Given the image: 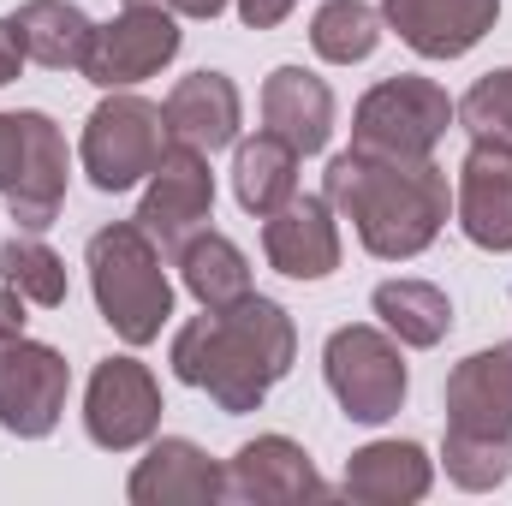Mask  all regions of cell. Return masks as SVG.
Segmentation results:
<instances>
[{
  "label": "cell",
  "mask_w": 512,
  "mask_h": 506,
  "mask_svg": "<svg viewBox=\"0 0 512 506\" xmlns=\"http://www.w3.org/2000/svg\"><path fill=\"white\" fill-rule=\"evenodd\" d=\"M322 197L334 203L340 221H352L358 245L376 262L423 256L441 239L453 209V191L435 155L405 161V155H370V149H340L322 173Z\"/></svg>",
  "instance_id": "obj_1"
},
{
  "label": "cell",
  "mask_w": 512,
  "mask_h": 506,
  "mask_svg": "<svg viewBox=\"0 0 512 506\" xmlns=\"http://www.w3.org/2000/svg\"><path fill=\"white\" fill-rule=\"evenodd\" d=\"M292 358H298V328L262 292H245L227 310L191 316L173 334V352H167L173 376L185 387H197V393H209L227 417L256 411L268 399V387L292 370Z\"/></svg>",
  "instance_id": "obj_2"
},
{
  "label": "cell",
  "mask_w": 512,
  "mask_h": 506,
  "mask_svg": "<svg viewBox=\"0 0 512 506\" xmlns=\"http://www.w3.org/2000/svg\"><path fill=\"white\" fill-rule=\"evenodd\" d=\"M90 292L102 322L126 340V346H149L161 340L167 316H173V280H167V256L161 245L137 227V221H114L102 233H90Z\"/></svg>",
  "instance_id": "obj_3"
},
{
  "label": "cell",
  "mask_w": 512,
  "mask_h": 506,
  "mask_svg": "<svg viewBox=\"0 0 512 506\" xmlns=\"http://www.w3.org/2000/svg\"><path fill=\"white\" fill-rule=\"evenodd\" d=\"M453 120H459V102H453L435 78L399 72V78H382V84L352 108V149L423 161V155H435V143L447 137Z\"/></svg>",
  "instance_id": "obj_4"
},
{
  "label": "cell",
  "mask_w": 512,
  "mask_h": 506,
  "mask_svg": "<svg viewBox=\"0 0 512 506\" xmlns=\"http://www.w3.org/2000/svg\"><path fill=\"white\" fill-rule=\"evenodd\" d=\"M322 376H328V393L340 399V411L364 429H376L387 417H399L405 405V352L387 328H370V322H352V328H334L328 346H322Z\"/></svg>",
  "instance_id": "obj_5"
},
{
  "label": "cell",
  "mask_w": 512,
  "mask_h": 506,
  "mask_svg": "<svg viewBox=\"0 0 512 506\" xmlns=\"http://www.w3.org/2000/svg\"><path fill=\"white\" fill-rule=\"evenodd\" d=\"M161 149H167V114H161L155 102L131 96V90H108V102L84 120L78 161H84V173H90L96 191L120 197L137 179L155 173Z\"/></svg>",
  "instance_id": "obj_6"
},
{
  "label": "cell",
  "mask_w": 512,
  "mask_h": 506,
  "mask_svg": "<svg viewBox=\"0 0 512 506\" xmlns=\"http://www.w3.org/2000/svg\"><path fill=\"white\" fill-rule=\"evenodd\" d=\"M209 209H215V173H209V155L191 149V143H173V137H167V149H161V161H155V173H149V191H143V203H137L131 221L161 245L167 262H173L191 233L209 227Z\"/></svg>",
  "instance_id": "obj_7"
},
{
  "label": "cell",
  "mask_w": 512,
  "mask_h": 506,
  "mask_svg": "<svg viewBox=\"0 0 512 506\" xmlns=\"http://www.w3.org/2000/svg\"><path fill=\"white\" fill-rule=\"evenodd\" d=\"M161 429V381L137 358H102L84 387V435L102 453H137Z\"/></svg>",
  "instance_id": "obj_8"
},
{
  "label": "cell",
  "mask_w": 512,
  "mask_h": 506,
  "mask_svg": "<svg viewBox=\"0 0 512 506\" xmlns=\"http://www.w3.org/2000/svg\"><path fill=\"white\" fill-rule=\"evenodd\" d=\"M66 387H72V364L24 334L0 340V429L18 441H42L60 429L66 411Z\"/></svg>",
  "instance_id": "obj_9"
},
{
  "label": "cell",
  "mask_w": 512,
  "mask_h": 506,
  "mask_svg": "<svg viewBox=\"0 0 512 506\" xmlns=\"http://www.w3.org/2000/svg\"><path fill=\"white\" fill-rule=\"evenodd\" d=\"M179 42H185L179 12H167V6H126L114 24H96L84 78L96 90H131V84L155 78L179 54Z\"/></svg>",
  "instance_id": "obj_10"
},
{
  "label": "cell",
  "mask_w": 512,
  "mask_h": 506,
  "mask_svg": "<svg viewBox=\"0 0 512 506\" xmlns=\"http://www.w3.org/2000/svg\"><path fill=\"white\" fill-rule=\"evenodd\" d=\"M459 233L477 251H512V143L507 137H471L459 161V191H453Z\"/></svg>",
  "instance_id": "obj_11"
},
{
  "label": "cell",
  "mask_w": 512,
  "mask_h": 506,
  "mask_svg": "<svg viewBox=\"0 0 512 506\" xmlns=\"http://www.w3.org/2000/svg\"><path fill=\"white\" fill-rule=\"evenodd\" d=\"M501 18V0H382V24L423 60L471 54Z\"/></svg>",
  "instance_id": "obj_12"
},
{
  "label": "cell",
  "mask_w": 512,
  "mask_h": 506,
  "mask_svg": "<svg viewBox=\"0 0 512 506\" xmlns=\"http://www.w3.org/2000/svg\"><path fill=\"white\" fill-rule=\"evenodd\" d=\"M24 155H18V179L6 191V209L18 221V233H42L54 227L60 203H66V179H72V155H66V137L60 126L42 114V108H24Z\"/></svg>",
  "instance_id": "obj_13"
},
{
  "label": "cell",
  "mask_w": 512,
  "mask_h": 506,
  "mask_svg": "<svg viewBox=\"0 0 512 506\" xmlns=\"http://www.w3.org/2000/svg\"><path fill=\"white\" fill-rule=\"evenodd\" d=\"M262 256L286 280H328L340 268V221L328 197H292L262 215Z\"/></svg>",
  "instance_id": "obj_14"
},
{
  "label": "cell",
  "mask_w": 512,
  "mask_h": 506,
  "mask_svg": "<svg viewBox=\"0 0 512 506\" xmlns=\"http://www.w3.org/2000/svg\"><path fill=\"white\" fill-rule=\"evenodd\" d=\"M126 495H131V506H203V501L215 506V501H227V465H215L185 435H161L137 459Z\"/></svg>",
  "instance_id": "obj_15"
},
{
  "label": "cell",
  "mask_w": 512,
  "mask_h": 506,
  "mask_svg": "<svg viewBox=\"0 0 512 506\" xmlns=\"http://www.w3.org/2000/svg\"><path fill=\"white\" fill-rule=\"evenodd\" d=\"M322 477L310 453L292 435H256L227 459V501L245 506H280V501H322Z\"/></svg>",
  "instance_id": "obj_16"
},
{
  "label": "cell",
  "mask_w": 512,
  "mask_h": 506,
  "mask_svg": "<svg viewBox=\"0 0 512 506\" xmlns=\"http://www.w3.org/2000/svg\"><path fill=\"white\" fill-rule=\"evenodd\" d=\"M167 114V137L173 143H191L203 155L239 143V126H245V96L227 72H191L173 84V96L161 102Z\"/></svg>",
  "instance_id": "obj_17"
},
{
  "label": "cell",
  "mask_w": 512,
  "mask_h": 506,
  "mask_svg": "<svg viewBox=\"0 0 512 506\" xmlns=\"http://www.w3.org/2000/svg\"><path fill=\"white\" fill-rule=\"evenodd\" d=\"M262 126L298 155H322L334 137V90L304 66H274L262 84Z\"/></svg>",
  "instance_id": "obj_18"
},
{
  "label": "cell",
  "mask_w": 512,
  "mask_h": 506,
  "mask_svg": "<svg viewBox=\"0 0 512 506\" xmlns=\"http://www.w3.org/2000/svg\"><path fill=\"white\" fill-rule=\"evenodd\" d=\"M340 489L364 506H411L435 489V459L417 441H370L346 459Z\"/></svg>",
  "instance_id": "obj_19"
},
{
  "label": "cell",
  "mask_w": 512,
  "mask_h": 506,
  "mask_svg": "<svg viewBox=\"0 0 512 506\" xmlns=\"http://www.w3.org/2000/svg\"><path fill=\"white\" fill-rule=\"evenodd\" d=\"M447 423L453 429H483L512 435V346L471 352L447 376Z\"/></svg>",
  "instance_id": "obj_20"
},
{
  "label": "cell",
  "mask_w": 512,
  "mask_h": 506,
  "mask_svg": "<svg viewBox=\"0 0 512 506\" xmlns=\"http://www.w3.org/2000/svg\"><path fill=\"white\" fill-rule=\"evenodd\" d=\"M12 24H18L24 60H36L48 72H84L90 42H96V24H90L84 6H72V0H24L12 12Z\"/></svg>",
  "instance_id": "obj_21"
},
{
  "label": "cell",
  "mask_w": 512,
  "mask_h": 506,
  "mask_svg": "<svg viewBox=\"0 0 512 506\" xmlns=\"http://www.w3.org/2000/svg\"><path fill=\"white\" fill-rule=\"evenodd\" d=\"M173 268L185 274V292L203 310H227V304H239L251 292V262H245V251L227 233H215V227L191 233L179 245V256H173Z\"/></svg>",
  "instance_id": "obj_22"
},
{
  "label": "cell",
  "mask_w": 512,
  "mask_h": 506,
  "mask_svg": "<svg viewBox=\"0 0 512 506\" xmlns=\"http://www.w3.org/2000/svg\"><path fill=\"white\" fill-rule=\"evenodd\" d=\"M298 149L286 143V137H274V131H256L251 143H239V155H233V191H239V209L245 215H274L280 203H292L298 197Z\"/></svg>",
  "instance_id": "obj_23"
},
{
  "label": "cell",
  "mask_w": 512,
  "mask_h": 506,
  "mask_svg": "<svg viewBox=\"0 0 512 506\" xmlns=\"http://www.w3.org/2000/svg\"><path fill=\"white\" fill-rule=\"evenodd\" d=\"M370 310L382 316L387 334H393L399 346H411V352L441 346L447 328H453V304H447V292H441L435 280H382V286L370 292Z\"/></svg>",
  "instance_id": "obj_24"
},
{
  "label": "cell",
  "mask_w": 512,
  "mask_h": 506,
  "mask_svg": "<svg viewBox=\"0 0 512 506\" xmlns=\"http://www.w3.org/2000/svg\"><path fill=\"white\" fill-rule=\"evenodd\" d=\"M310 48L328 66H358V60H370L382 48V12L364 6V0H328L310 18Z\"/></svg>",
  "instance_id": "obj_25"
},
{
  "label": "cell",
  "mask_w": 512,
  "mask_h": 506,
  "mask_svg": "<svg viewBox=\"0 0 512 506\" xmlns=\"http://www.w3.org/2000/svg\"><path fill=\"white\" fill-rule=\"evenodd\" d=\"M441 465L459 489L471 495H489L512 477V435H483V429H453L447 423V441H441Z\"/></svg>",
  "instance_id": "obj_26"
},
{
  "label": "cell",
  "mask_w": 512,
  "mask_h": 506,
  "mask_svg": "<svg viewBox=\"0 0 512 506\" xmlns=\"http://www.w3.org/2000/svg\"><path fill=\"white\" fill-rule=\"evenodd\" d=\"M0 280L24 292V304H42V310H60L66 304V262L48 251L36 233H18L0 245Z\"/></svg>",
  "instance_id": "obj_27"
},
{
  "label": "cell",
  "mask_w": 512,
  "mask_h": 506,
  "mask_svg": "<svg viewBox=\"0 0 512 506\" xmlns=\"http://www.w3.org/2000/svg\"><path fill=\"white\" fill-rule=\"evenodd\" d=\"M459 126L471 131V137H507L512 143V66L489 72V78H477V84L465 90V102H459Z\"/></svg>",
  "instance_id": "obj_28"
},
{
  "label": "cell",
  "mask_w": 512,
  "mask_h": 506,
  "mask_svg": "<svg viewBox=\"0 0 512 506\" xmlns=\"http://www.w3.org/2000/svg\"><path fill=\"white\" fill-rule=\"evenodd\" d=\"M18 155H24V120L18 114H0V197L18 179Z\"/></svg>",
  "instance_id": "obj_29"
},
{
  "label": "cell",
  "mask_w": 512,
  "mask_h": 506,
  "mask_svg": "<svg viewBox=\"0 0 512 506\" xmlns=\"http://www.w3.org/2000/svg\"><path fill=\"white\" fill-rule=\"evenodd\" d=\"M239 6V18L251 24V30H274V24H286L292 18V6L298 0H233Z\"/></svg>",
  "instance_id": "obj_30"
},
{
  "label": "cell",
  "mask_w": 512,
  "mask_h": 506,
  "mask_svg": "<svg viewBox=\"0 0 512 506\" xmlns=\"http://www.w3.org/2000/svg\"><path fill=\"white\" fill-rule=\"evenodd\" d=\"M24 72V42H18V24L0 18V84H12Z\"/></svg>",
  "instance_id": "obj_31"
},
{
  "label": "cell",
  "mask_w": 512,
  "mask_h": 506,
  "mask_svg": "<svg viewBox=\"0 0 512 506\" xmlns=\"http://www.w3.org/2000/svg\"><path fill=\"white\" fill-rule=\"evenodd\" d=\"M6 334H24V292L0 280V340Z\"/></svg>",
  "instance_id": "obj_32"
},
{
  "label": "cell",
  "mask_w": 512,
  "mask_h": 506,
  "mask_svg": "<svg viewBox=\"0 0 512 506\" xmlns=\"http://www.w3.org/2000/svg\"><path fill=\"white\" fill-rule=\"evenodd\" d=\"M167 12H179V18H221L227 12V0H161Z\"/></svg>",
  "instance_id": "obj_33"
},
{
  "label": "cell",
  "mask_w": 512,
  "mask_h": 506,
  "mask_svg": "<svg viewBox=\"0 0 512 506\" xmlns=\"http://www.w3.org/2000/svg\"><path fill=\"white\" fill-rule=\"evenodd\" d=\"M126 6H161V0H126Z\"/></svg>",
  "instance_id": "obj_34"
}]
</instances>
